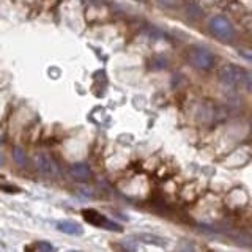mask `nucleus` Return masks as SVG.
Wrapping results in <instances>:
<instances>
[{"mask_svg":"<svg viewBox=\"0 0 252 252\" xmlns=\"http://www.w3.org/2000/svg\"><path fill=\"white\" fill-rule=\"evenodd\" d=\"M188 60L194 68H199L203 71H208L215 66L216 57L208 47L203 46H192L191 49L188 51Z\"/></svg>","mask_w":252,"mask_h":252,"instance_id":"f257e3e1","label":"nucleus"},{"mask_svg":"<svg viewBox=\"0 0 252 252\" xmlns=\"http://www.w3.org/2000/svg\"><path fill=\"white\" fill-rule=\"evenodd\" d=\"M219 81L227 87H238L244 84V77H246V71L241 66L235 65V63H227L219 69Z\"/></svg>","mask_w":252,"mask_h":252,"instance_id":"f03ea898","label":"nucleus"},{"mask_svg":"<svg viewBox=\"0 0 252 252\" xmlns=\"http://www.w3.org/2000/svg\"><path fill=\"white\" fill-rule=\"evenodd\" d=\"M210 30H211V33L219 39V41H224V43L232 41V38L235 35L230 21H228L227 18H224V16H220V14L213 16V18L210 19Z\"/></svg>","mask_w":252,"mask_h":252,"instance_id":"7ed1b4c3","label":"nucleus"},{"mask_svg":"<svg viewBox=\"0 0 252 252\" xmlns=\"http://www.w3.org/2000/svg\"><path fill=\"white\" fill-rule=\"evenodd\" d=\"M82 218L87 220V222L94 225V227L106 228V230H110V232H122L123 230L120 225L115 224L114 220L107 219L104 215H101V213L96 211V210H92V208L82 210Z\"/></svg>","mask_w":252,"mask_h":252,"instance_id":"20e7f679","label":"nucleus"},{"mask_svg":"<svg viewBox=\"0 0 252 252\" xmlns=\"http://www.w3.org/2000/svg\"><path fill=\"white\" fill-rule=\"evenodd\" d=\"M35 164H36L38 170L41 172L44 177H47V178H57L59 177V173H60L59 165L49 155L38 153L35 156Z\"/></svg>","mask_w":252,"mask_h":252,"instance_id":"39448f33","label":"nucleus"},{"mask_svg":"<svg viewBox=\"0 0 252 252\" xmlns=\"http://www.w3.org/2000/svg\"><path fill=\"white\" fill-rule=\"evenodd\" d=\"M71 177L77 181H89L92 178V170L85 162H76L69 167Z\"/></svg>","mask_w":252,"mask_h":252,"instance_id":"423d86ee","label":"nucleus"},{"mask_svg":"<svg viewBox=\"0 0 252 252\" xmlns=\"http://www.w3.org/2000/svg\"><path fill=\"white\" fill-rule=\"evenodd\" d=\"M57 228L66 235H82V232H84L82 227L77 222H74V220H60L57 224Z\"/></svg>","mask_w":252,"mask_h":252,"instance_id":"0eeeda50","label":"nucleus"},{"mask_svg":"<svg viewBox=\"0 0 252 252\" xmlns=\"http://www.w3.org/2000/svg\"><path fill=\"white\" fill-rule=\"evenodd\" d=\"M26 252H54V248L46 241H38L32 244V246H27Z\"/></svg>","mask_w":252,"mask_h":252,"instance_id":"6e6552de","label":"nucleus"},{"mask_svg":"<svg viewBox=\"0 0 252 252\" xmlns=\"http://www.w3.org/2000/svg\"><path fill=\"white\" fill-rule=\"evenodd\" d=\"M14 159L18 164L24 165L26 164V155H24V152L21 148H14Z\"/></svg>","mask_w":252,"mask_h":252,"instance_id":"1a4fd4ad","label":"nucleus"},{"mask_svg":"<svg viewBox=\"0 0 252 252\" xmlns=\"http://www.w3.org/2000/svg\"><path fill=\"white\" fill-rule=\"evenodd\" d=\"M244 87L252 92V71H246V77H244Z\"/></svg>","mask_w":252,"mask_h":252,"instance_id":"9d476101","label":"nucleus"},{"mask_svg":"<svg viewBox=\"0 0 252 252\" xmlns=\"http://www.w3.org/2000/svg\"><path fill=\"white\" fill-rule=\"evenodd\" d=\"M240 54L243 55V57H246V59L252 60V52H244V51H240Z\"/></svg>","mask_w":252,"mask_h":252,"instance_id":"9b49d317","label":"nucleus"},{"mask_svg":"<svg viewBox=\"0 0 252 252\" xmlns=\"http://www.w3.org/2000/svg\"><path fill=\"white\" fill-rule=\"evenodd\" d=\"M2 162H3V156H2V153H0V165H2Z\"/></svg>","mask_w":252,"mask_h":252,"instance_id":"f8f14e48","label":"nucleus"},{"mask_svg":"<svg viewBox=\"0 0 252 252\" xmlns=\"http://www.w3.org/2000/svg\"><path fill=\"white\" fill-rule=\"evenodd\" d=\"M68 252H81V251H68Z\"/></svg>","mask_w":252,"mask_h":252,"instance_id":"ddd939ff","label":"nucleus"}]
</instances>
